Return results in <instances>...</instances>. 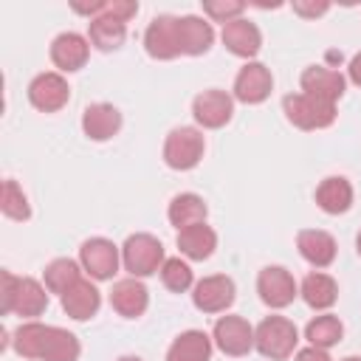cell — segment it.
<instances>
[{"label": "cell", "instance_id": "1", "mask_svg": "<svg viewBox=\"0 0 361 361\" xmlns=\"http://www.w3.org/2000/svg\"><path fill=\"white\" fill-rule=\"evenodd\" d=\"M3 279V313H17V316H39L48 307V288L39 285L34 276H14L11 271L0 274Z\"/></svg>", "mask_w": 361, "mask_h": 361}, {"label": "cell", "instance_id": "2", "mask_svg": "<svg viewBox=\"0 0 361 361\" xmlns=\"http://www.w3.org/2000/svg\"><path fill=\"white\" fill-rule=\"evenodd\" d=\"M299 344V330L285 316H265L254 327V350L271 361H285Z\"/></svg>", "mask_w": 361, "mask_h": 361}, {"label": "cell", "instance_id": "3", "mask_svg": "<svg viewBox=\"0 0 361 361\" xmlns=\"http://www.w3.org/2000/svg\"><path fill=\"white\" fill-rule=\"evenodd\" d=\"M164 245L158 237L147 234V231H138V234H130L121 245V262L124 268L130 271V276L141 279V276H152L155 271H161L164 265Z\"/></svg>", "mask_w": 361, "mask_h": 361}, {"label": "cell", "instance_id": "4", "mask_svg": "<svg viewBox=\"0 0 361 361\" xmlns=\"http://www.w3.org/2000/svg\"><path fill=\"white\" fill-rule=\"evenodd\" d=\"M285 118L299 130H324L336 121V104L319 102L307 93H288L282 99Z\"/></svg>", "mask_w": 361, "mask_h": 361}, {"label": "cell", "instance_id": "5", "mask_svg": "<svg viewBox=\"0 0 361 361\" xmlns=\"http://www.w3.org/2000/svg\"><path fill=\"white\" fill-rule=\"evenodd\" d=\"M203 149H206V141L197 127H175L164 141V161L169 169L186 172L200 164Z\"/></svg>", "mask_w": 361, "mask_h": 361}, {"label": "cell", "instance_id": "6", "mask_svg": "<svg viewBox=\"0 0 361 361\" xmlns=\"http://www.w3.org/2000/svg\"><path fill=\"white\" fill-rule=\"evenodd\" d=\"M118 248L113 245V240L107 237H90L82 243L79 248V265L82 271L90 274V279L102 282V279H113V274L118 271Z\"/></svg>", "mask_w": 361, "mask_h": 361}, {"label": "cell", "instance_id": "7", "mask_svg": "<svg viewBox=\"0 0 361 361\" xmlns=\"http://www.w3.org/2000/svg\"><path fill=\"white\" fill-rule=\"evenodd\" d=\"M234 279L226 276V274H212V276H203L200 282H195L192 288V302L197 310L203 313H223L234 305Z\"/></svg>", "mask_w": 361, "mask_h": 361}, {"label": "cell", "instance_id": "8", "mask_svg": "<svg viewBox=\"0 0 361 361\" xmlns=\"http://www.w3.org/2000/svg\"><path fill=\"white\" fill-rule=\"evenodd\" d=\"M71 99V87L65 82L62 73L56 71H45V73H37L28 85V102L42 110V113H56L68 104Z\"/></svg>", "mask_w": 361, "mask_h": 361}, {"label": "cell", "instance_id": "9", "mask_svg": "<svg viewBox=\"0 0 361 361\" xmlns=\"http://www.w3.org/2000/svg\"><path fill=\"white\" fill-rule=\"evenodd\" d=\"M257 293L268 307H288L296 299L299 288H296V279H293V274L288 268L268 265L257 276Z\"/></svg>", "mask_w": 361, "mask_h": 361}, {"label": "cell", "instance_id": "10", "mask_svg": "<svg viewBox=\"0 0 361 361\" xmlns=\"http://www.w3.org/2000/svg\"><path fill=\"white\" fill-rule=\"evenodd\" d=\"M144 48L152 59H175L180 56V37H178V17L158 14L144 31Z\"/></svg>", "mask_w": 361, "mask_h": 361}, {"label": "cell", "instance_id": "11", "mask_svg": "<svg viewBox=\"0 0 361 361\" xmlns=\"http://www.w3.org/2000/svg\"><path fill=\"white\" fill-rule=\"evenodd\" d=\"M212 341L226 355H245L254 350V327L243 316H220L214 322Z\"/></svg>", "mask_w": 361, "mask_h": 361}, {"label": "cell", "instance_id": "12", "mask_svg": "<svg viewBox=\"0 0 361 361\" xmlns=\"http://www.w3.org/2000/svg\"><path fill=\"white\" fill-rule=\"evenodd\" d=\"M231 113H234V99L226 90H217V87L197 93L195 102H192V116L206 130H217V127L228 124Z\"/></svg>", "mask_w": 361, "mask_h": 361}, {"label": "cell", "instance_id": "13", "mask_svg": "<svg viewBox=\"0 0 361 361\" xmlns=\"http://www.w3.org/2000/svg\"><path fill=\"white\" fill-rule=\"evenodd\" d=\"M274 76L262 62H245L234 76V99L243 104H259L271 96Z\"/></svg>", "mask_w": 361, "mask_h": 361}, {"label": "cell", "instance_id": "14", "mask_svg": "<svg viewBox=\"0 0 361 361\" xmlns=\"http://www.w3.org/2000/svg\"><path fill=\"white\" fill-rule=\"evenodd\" d=\"M299 82H302V93H307L319 102H327V104H336L344 96V87H347V79L338 71L324 68V65L305 68Z\"/></svg>", "mask_w": 361, "mask_h": 361}, {"label": "cell", "instance_id": "15", "mask_svg": "<svg viewBox=\"0 0 361 361\" xmlns=\"http://www.w3.org/2000/svg\"><path fill=\"white\" fill-rule=\"evenodd\" d=\"M220 39H223V45H226L234 56H243V59L257 56L259 48H262V34H259V28H257L251 20H245V17H237V20L226 23L223 31H220Z\"/></svg>", "mask_w": 361, "mask_h": 361}, {"label": "cell", "instance_id": "16", "mask_svg": "<svg viewBox=\"0 0 361 361\" xmlns=\"http://www.w3.org/2000/svg\"><path fill=\"white\" fill-rule=\"evenodd\" d=\"M90 39L76 34V31H62L54 42H51V62L65 71V73H73L79 68H85L87 62V54H90Z\"/></svg>", "mask_w": 361, "mask_h": 361}, {"label": "cell", "instance_id": "17", "mask_svg": "<svg viewBox=\"0 0 361 361\" xmlns=\"http://www.w3.org/2000/svg\"><path fill=\"white\" fill-rule=\"evenodd\" d=\"M110 305H113V310H116L118 316H124V319H138V316L147 310V305H149V293H147V288H144L141 279L127 276V279H118V282L113 285V290H110Z\"/></svg>", "mask_w": 361, "mask_h": 361}, {"label": "cell", "instance_id": "18", "mask_svg": "<svg viewBox=\"0 0 361 361\" xmlns=\"http://www.w3.org/2000/svg\"><path fill=\"white\" fill-rule=\"evenodd\" d=\"M82 130L90 141H107L121 130V113L118 107L107 104V102H96L87 104L82 113Z\"/></svg>", "mask_w": 361, "mask_h": 361}, {"label": "cell", "instance_id": "19", "mask_svg": "<svg viewBox=\"0 0 361 361\" xmlns=\"http://www.w3.org/2000/svg\"><path fill=\"white\" fill-rule=\"evenodd\" d=\"M178 37H180V54L200 56L212 48L214 28L209 20H203L197 14H183V17H178Z\"/></svg>", "mask_w": 361, "mask_h": 361}, {"label": "cell", "instance_id": "20", "mask_svg": "<svg viewBox=\"0 0 361 361\" xmlns=\"http://www.w3.org/2000/svg\"><path fill=\"white\" fill-rule=\"evenodd\" d=\"M296 248H299V254H302L313 268H327V265H333L336 251H338L333 234H327V231H322V228H302V231L296 234Z\"/></svg>", "mask_w": 361, "mask_h": 361}, {"label": "cell", "instance_id": "21", "mask_svg": "<svg viewBox=\"0 0 361 361\" xmlns=\"http://www.w3.org/2000/svg\"><path fill=\"white\" fill-rule=\"evenodd\" d=\"M99 305L102 293L90 279H79L68 293H62V310L76 322H87L90 316H96Z\"/></svg>", "mask_w": 361, "mask_h": 361}, {"label": "cell", "instance_id": "22", "mask_svg": "<svg viewBox=\"0 0 361 361\" xmlns=\"http://www.w3.org/2000/svg\"><path fill=\"white\" fill-rule=\"evenodd\" d=\"M316 203L327 214H344L353 206V186L341 175H330L316 186Z\"/></svg>", "mask_w": 361, "mask_h": 361}, {"label": "cell", "instance_id": "23", "mask_svg": "<svg viewBox=\"0 0 361 361\" xmlns=\"http://www.w3.org/2000/svg\"><path fill=\"white\" fill-rule=\"evenodd\" d=\"M178 248L189 259H209L217 248V234L206 223H195L178 231Z\"/></svg>", "mask_w": 361, "mask_h": 361}, {"label": "cell", "instance_id": "24", "mask_svg": "<svg viewBox=\"0 0 361 361\" xmlns=\"http://www.w3.org/2000/svg\"><path fill=\"white\" fill-rule=\"evenodd\" d=\"M206 214H209L206 200H203L200 195H195V192H180V195H175V197L169 200V209H166V217H169V223H172L178 231L186 228V226H195V223H206Z\"/></svg>", "mask_w": 361, "mask_h": 361}, {"label": "cell", "instance_id": "25", "mask_svg": "<svg viewBox=\"0 0 361 361\" xmlns=\"http://www.w3.org/2000/svg\"><path fill=\"white\" fill-rule=\"evenodd\" d=\"M302 299L313 307V310H327L336 305L338 299V285L330 274H322V271H313L302 279V288H299Z\"/></svg>", "mask_w": 361, "mask_h": 361}, {"label": "cell", "instance_id": "26", "mask_svg": "<svg viewBox=\"0 0 361 361\" xmlns=\"http://www.w3.org/2000/svg\"><path fill=\"white\" fill-rule=\"evenodd\" d=\"M209 358H212V338L203 330L180 333L166 350V361H209Z\"/></svg>", "mask_w": 361, "mask_h": 361}, {"label": "cell", "instance_id": "27", "mask_svg": "<svg viewBox=\"0 0 361 361\" xmlns=\"http://www.w3.org/2000/svg\"><path fill=\"white\" fill-rule=\"evenodd\" d=\"M124 37H127V25L121 20H116L113 14H107V11L99 14V17H93L87 23V39L99 51H116V48H121Z\"/></svg>", "mask_w": 361, "mask_h": 361}, {"label": "cell", "instance_id": "28", "mask_svg": "<svg viewBox=\"0 0 361 361\" xmlns=\"http://www.w3.org/2000/svg\"><path fill=\"white\" fill-rule=\"evenodd\" d=\"M82 353L79 338L73 333H68L65 327H54L48 324V336H45V347L39 361H76Z\"/></svg>", "mask_w": 361, "mask_h": 361}, {"label": "cell", "instance_id": "29", "mask_svg": "<svg viewBox=\"0 0 361 361\" xmlns=\"http://www.w3.org/2000/svg\"><path fill=\"white\" fill-rule=\"evenodd\" d=\"M42 279H45V288L51 293H68L79 279H82V265L76 259H68V257H59L54 262L45 265L42 271Z\"/></svg>", "mask_w": 361, "mask_h": 361}, {"label": "cell", "instance_id": "30", "mask_svg": "<svg viewBox=\"0 0 361 361\" xmlns=\"http://www.w3.org/2000/svg\"><path fill=\"white\" fill-rule=\"evenodd\" d=\"M45 336H48V324L31 319V322H23V324L14 330L11 344H14L17 355H23V358H37V361H39L42 347H45Z\"/></svg>", "mask_w": 361, "mask_h": 361}, {"label": "cell", "instance_id": "31", "mask_svg": "<svg viewBox=\"0 0 361 361\" xmlns=\"http://www.w3.org/2000/svg\"><path fill=\"white\" fill-rule=\"evenodd\" d=\"M341 336H344V324H341L338 316H333V313L316 316V319H310L307 327H305V338H307L313 347H322V350L338 344Z\"/></svg>", "mask_w": 361, "mask_h": 361}, {"label": "cell", "instance_id": "32", "mask_svg": "<svg viewBox=\"0 0 361 361\" xmlns=\"http://www.w3.org/2000/svg\"><path fill=\"white\" fill-rule=\"evenodd\" d=\"M158 274H161L164 288L172 290V293H183V290L192 288V268H189V262H183L180 257L164 259V265H161Z\"/></svg>", "mask_w": 361, "mask_h": 361}, {"label": "cell", "instance_id": "33", "mask_svg": "<svg viewBox=\"0 0 361 361\" xmlns=\"http://www.w3.org/2000/svg\"><path fill=\"white\" fill-rule=\"evenodd\" d=\"M0 209H3V214H6V217H11V220H28V217H31L28 197L23 195V189L17 186V180H3Z\"/></svg>", "mask_w": 361, "mask_h": 361}, {"label": "cell", "instance_id": "34", "mask_svg": "<svg viewBox=\"0 0 361 361\" xmlns=\"http://www.w3.org/2000/svg\"><path fill=\"white\" fill-rule=\"evenodd\" d=\"M243 11H245V3L240 0H206L203 3V14H209L214 23H223V25L243 17Z\"/></svg>", "mask_w": 361, "mask_h": 361}, {"label": "cell", "instance_id": "35", "mask_svg": "<svg viewBox=\"0 0 361 361\" xmlns=\"http://www.w3.org/2000/svg\"><path fill=\"white\" fill-rule=\"evenodd\" d=\"M104 11H107V14H113L116 20L127 23L130 17H135L138 3H135V0H107V8H104Z\"/></svg>", "mask_w": 361, "mask_h": 361}, {"label": "cell", "instance_id": "36", "mask_svg": "<svg viewBox=\"0 0 361 361\" xmlns=\"http://www.w3.org/2000/svg\"><path fill=\"white\" fill-rule=\"evenodd\" d=\"M330 8L327 0H293V11L299 17H322Z\"/></svg>", "mask_w": 361, "mask_h": 361}, {"label": "cell", "instance_id": "37", "mask_svg": "<svg viewBox=\"0 0 361 361\" xmlns=\"http://www.w3.org/2000/svg\"><path fill=\"white\" fill-rule=\"evenodd\" d=\"M293 361H333V358L327 355V350H322V347H313V344H307V347L296 350V358H293Z\"/></svg>", "mask_w": 361, "mask_h": 361}, {"label": "cell", "instance_id": "38", "mask_svg": "<svg viewBox=\"0 0 361 361\" xmlns=\"http://www.w3.org/2000/svg\"><path fill=\"white\" fill-rule=\"evenodd\" d=\"M347 76H350V82H353V85H358V87H361V51L350 59V65H347Z\"/></svg>", "mask_w": 361, "mask_h": 361}, {"label": "cell", "instance_id": "39", "mask_svg": "<svg viewBox=\"0 0 361 361\" xmlns=\"http://www.w3.org/2000/svg\"><path fill=\"white\" fill-rule=\"evenodd\" d=\"M118 361H141V358H138V355H121Z\"/></svg>", "mask_w": 361, "mask_h": 361}, {"label": "cell", "instance_id": "40", "mask_svg": "<svg viewBox=\"0 0 361 361\" xmlns=\"http://www.w3.org/2000/svg\"><path fill=\"white\" fill-rule=\"evenodd\" d=\"M341 361H361V355H347V358H341Z\"/></svg>", "mask_w": 361, "mask_h": 361}, {"label": "cell", "instance_id": "41", "mask_svg": "<svg viewBox=\"0 0 361 361\" xmlns=\"http://www.w3.org/2000/svg\"><path fill=\"white\" fill-rule=\"evenodd\" d=\"M355 248H358V254H361V231H358V237H355Z\"/></svg>", "mask_w": 361, "mask_h": 361}]
</instances>
